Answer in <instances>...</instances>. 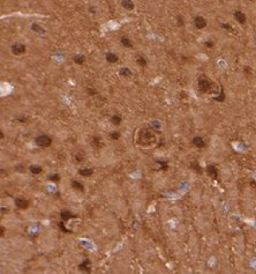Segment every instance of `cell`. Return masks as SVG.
<instances>
[{
	"label": "cell",
	"instance_id": "484cf974",
	"mask_svg": "<svg viewBox=\"0 0 256 274\" xmlns=\"http://www.w3.org/2000/svg\"><path fill=\"white\" fill-rule=\"evenodd\" d=\"M157 163L160 164V169H163V170H167L168 169L167 162H165V161H157Z\"/></svg>",
	"mask_w": 256,
	"mask_h": 274
},
{
	"label": "cell",
	"instance_id": "8fae6325",
	"mask_svg": "<svg viewBox=\"0 0 256 274\" xmlns=\"http://www.w3.org/2000/svg\"><path fill=\"white\" fill-rule=\"evenodd\" d=\"M60 218H61L63 221H68V220H71V219L76 218V215H74V214L71 213L69 211H62V212L60 213Z\"/></svg>",
	"mask_w": 256,
	"mask_h": 274
},
{
	"label": "cell",
	"instance_id": "7402d4cb",
	"mask_svg": "<svg viewBox=\"0 0 256 274\" xmlns=\"http://www.w3.org/2000/svg\"><path fill=\"white\" fill-rule=\"evenodd\" d=\"M121 44L124 45L125 48H128V49H132L133 48V43L131 42V39H128L127 37H122L121 38Z\"/></svg>",
	"mask_w": 256,
	"mask_h": 274
},
{
	"label": "cell",
	"instance_id": "30bf717a",
	"mask_svg": "<svg viewBox=\"0 0 256 274\" xmlns=\"http://www.w3.org/2000/svg\"><path fill=\"white\" fill-rule=\"evenodd\" d=\"M193 145L197 148H203V147H205V141L201 137H195V138H193Z\"/></svg>",
	"mask_w": 256,
	"mask_h": 274
},
{
	"label": "cell",
	"instance_id": "277c9868",
	"mask_svg": "<svg viewBox=\"0 0 256 274\" xmlns=\"http://www.w3.org/2000/svg\"><path fill=\"white\" fill-rule=\"evenodd\" d=\"M12 52L14 53L15 56H20L22 53L26 52V45L21 44V43H16L12 46Z\"/></svg>",
	"mask_w": 256,
	"mask_h": 274
},
{
	"label": "cell",
	"instance_id": "f546056e",
	"mask_svg": "<svg viewBox=\"0 0 256 274\" xmlns=\"http://www.w3.org/2000/svg\"><path fill=\"white\" fill-rule=\"evenodd\" d=\"M58 226H59V228H60V229H61L63 232H68V230L65 228V224H63V222H59V223H58Z\"/></svg>",
	"mask_w": 256,
	"mask_h": 274
},
{
	"label": "cell",
	"instance_id": "9c48e42d",
	"mask_svg": "<svg viewBox=\"0 0 256 274\" xmlns=\"http://www.w3.org/2000/svg\"><path fill=\"white\" fill-rule=\"evenodd\" d=\"M90 264H91V261H90L89 259H86L84 261H82V263L79 265V268L81 271H83V272H88V273H90V272H91Z\"/></svg>",
	"mask_w": 256,
	"mask_h": 274
},
{
	"label": "cell",
	"instance_id": "83f0119b",
	"mask_svg": "<svg viewBox=\"0 0 256 274\" xmlns=\"http://www.w3.org/2000/svg\"><path fill=\"white\" fill-rule=\"evenodd\" d=\"M110 137H111V139H112V140H118V139L120 138V133L115 132L114 131V132L111 133V135H110Z\"/></svg>",
	"mask_w": 256,
	"mask_h": 274
},
{
	"label": "cell",
	"instance_id": "7c38bea8",
	"mask_svg": "<svg viewBox=\"0 0 256 274\" xmlns=\"http://www.w3.org/2000/svg\"><path fill=\"white\" fill-rule=\"evenodd\" d=\"M118 60H119V58H118V56L114 54V53L108 52L106 54V62H110V64H115V62H118Z\"/></svg>",
	"mask_w": 256,
	"mask_h": 274
},
{
	"label": "cell",
	"instance_id": "d4e9b609",
	"mask_svg": "<svg viewBox=\"0 0 256 274\" xmlns=\"http://www.w3.org/2000/svg\"><path fill=\"white\" fill-rule=\"evenodd\" d=\"M190 167L194 169L195 171H197V172H202V170H201V167H200V164H198L197 162H193V163L190 164Z\"/></svg>",
	"mask_w": 256,
	"mask_h": 274
},
{
	"label": "cell",
	"instance_id": "ba28073f",
	"mask_svg": "<svg viewBox=\"0 0 256 274\" xmlns=\"http://www.w3.org/2000/svg\"><path fill=\"white\" fill-rule=\"evenodd\" d=\"M207 172H208V175L211 177V178H213V179H217V178H218V169L216 168L215 166H208Z\"/></svg>",
	"mask_w": 256,
	"mask_h": 274
},
{
	"label": "cell",
	"instance_id": "6da1fadb",
	"mask_svg": "<svg viewBox=\"0 0 256 274\" xmlns=\"http://www.w3.org/2000/svg\"><path fill=\"white\" fill-rule=\"evenodd\" d=\"M36 145L41 148H46V147H50L51 143H52V139L46 135V134H42V135H38L35 139Z\"/></svg>",
	"mask_w": 256,
	"mask_h": 274
},
{
	"label": "cell",
	"instance_id": "9a60e30c",
	"mask_svg": "<svg viewBox=\"0 0 256 274\" xmlns=\"http://www.w3.org/2000/svg\"><path fill=\"white\" fill-rule=\"evenodd\" d=\"M31 30L35 31V33H38V34H44L45 33L44 28L41 27L39 25H37V23H32L31 25Z\"/></svg>",
	"mask_w": 256,
	"mask_h": 274
},
{
	"label": "cell",
	"instance_id": "5bb4252c",
	"mask_svg": "<svg viewBox=\"0 0 256 274\" xmlns=\"http://www.w3.org/2000/svg\"><path fill=\"white\" fill-rule=\"evenodd\" d=\"M72 187H73L74 190H76V191H81V192L84 191V186H83V184L80 183V182H77V180H73V182H72Z\"/></svg>",
	"mask_w": 256,
	"mask_h": 274
},
{
	"label": "cell",
	"instance_id": "2e32d148",
	"mask_svg": "<svg viewBox=\"0 0 256 274\" xmlns=\"http://www.w3.org/2000/svg\"><path fill=\"white\" fill-rule=\"evenodd\" d=\"M119 74H120L121 76H125V78H131V76H132V71H131L128 67H124V68L120 70Z\"/></svg>",
	"mask_w": 256,
	"mask_h": 274
},
{
	"label": "cell",
	"instance_id": "e575fe53",
	"mask_svg": "<svg viewBox=\"0 0 256 274\" xmlns=\"http://www.w3.org/2000/svg\"><path fill=\"white\" fill-rule=\"evenodd\" d=\"M0 137H1V139H4V133L0 132Z\"/></svg>",
	"mask_w": 256,
	"mask_h": 274
},
{
	"label": "cell",
	"instance_id": "7a4b0ae2",
	"mask_svg": "<svg viewBox=\"0 0 256 274\" xmlns=\"http://www.w3.org/2000/svg\"><path fill=\"white\" fill-rule=\"evenodd\" d=\"M212 88V82L207 78H201L198 80V89L202 93H208Z\"/></svg>",
	"mask_w": 256,
	"mask_h": 274
},
{
	"label": "cell",
	"instance_id": "8992f818",
	"mask_svg": "<svg viewBox=\"0 0 256 274\" xmlns=\"http://www.w3.org/2000/svg\"><path fill=\"white\" fill-rule=\"evenodd\" d=\"M194 25L197 29H204L207 27V21L202 16H196L194 19Z\"/></svg>",
	"mask_w": 256,
	"mask_h": 274
},
{
	"label": "cell",
	"instance_id": "3957f363",
	"mask_svg": "<svg viewBox=\"0 0 256 274\" xmlns=\"http://www.w3.org/2000/svg\"><path fill=\"white\" fill-rule=\"evenodd\" d=\"M155 140V137L152 135V133L144 130V131H141L140 133V137H139V141L143 142V143H150Z\"/></svg>",
	"mask_w": 256,
	"mask_h": 274
},
{
	"label": "cell",
	"instance_id": "4dcf8cb0",
	"mask_svg": "<svg viewBox=\"0 0 256 274\" xmlns=\"http://www.w3.org/2000/svg\"><path fill=\"white\" fill-rule=\"evenodd\" d=\"M178 25L180 27L184 26V19H182V16H178Z\"/></svg>",
	"mask_w": 256,
	"mask_h": 274
},
{
	"label": "cell",
	"instance_id": "d6a6232c",
	"mask_svg": "<svg viewBox=\"0 0 256 274\" xmlns=\"http://www.w3.org/2000/svg\"><path fill=\"white\" fill-rule=\"evenodd\" d=\"M88 93L90 94V95H97V91H96V90H94V89H91V88L88 89Z\"/></svg>",
	"mask_w": 256,
	"mask_h": 274
},
{
	"label": "cell",
	"instance_id": "5b68a950",
	"mask_svg": "<svg viewBox=\"0 0 256 274\" xmlns=\"http://www.w3.org/2000/svg\"><path fill=\"white\" fill-rule=\"evenodd\" d=\"M15 206L20 209H27L29 207V201L24 198H15Z\"/></svg>",
	"mask_w": 256,
	"mask_h": 274
},
{
	"label": "cell",
	"instance_id": "e0dca14e",
	"mask_svg": "<svg viewBox=\"0 0 256 274\" xmlns=\"http://www.w3.org/2000/svg\"><path fill=\"white\" fill-rule=\"evenodd\" d=\"M122 7L128 10H133L134 9V2L132 0H122Z\"/></svg>",
	"mask_w": 256,
	"mask_h": 274
},
{
	"label": "cell",
	"instance_id": "44dd1931",
	"mask_svg": "<svg viewBox=\"0 0 256 274\" xmlns=\"http://www.w3.org/2000/svg\"><path fill=\"white\" fill-rule=\"evenodd\" d=\"M121 122H122V119H121V117L119 115H114L111 117V123L113 125H120Z\"/></svg>",
	"mask_w": 256,
	"mask_h": 274
},
{
	"label": "cell",
	"instance_id": "1f68e13d",
	"mask_svg": "<svg viewBox=\"0 0 256 274\" xmlns=\"http://www.w3.org/2000/svg\"><path fill=\"white\" fill-rule=\"evenodd\" d=\"M204 45H205L207 48H212L215 44H213V42H211V41H208V42H205V43H204Z\"/></svg>",
	"mask_w": 256,
	"mask_h": 274
},
{
	"label": "cell",
	"instance_id": "ffe728a7",
	"mask_svg": "<svg viewBox=\"0 0 256 274\" xmlns=\"http://www.w3.org/2000/svg\"><path fill=\"white\" fill-rule=\"evenodd\" d=\"M136 64H137L140 67H145V66H147V59H145L144 57H142V56H139V57L136 58Z\"/></svg>",
	"mask_w": 256,
	"mask_h": 274
},
{
	"label": "cell",
	"instance_id": "ac0fdd59",
	"mask_svg": "<svg viewBox=\"0 0 256 274\" xmlns=\"http://www.w3.org/2000/svg\"><path fill=\"white\" fill-rule=\"evenodd\" d=\"M73 59H74V62L77 64V65H82L83 62H86V57L82 56V54H76V56H74Z\"/></svg>",
	"mask_w": 256,
	"mask_h": 274
},
{
	"label": "cell",
	"instance_id": "52a82bcc",
	"mask_svg": "<svg viewBox=\"0 0 256 274\" xmlns=\"http://www.w3.org/2000/svg\"><path fill=\"white\" fill-rule=\"evenodd\" d=\"M234 19H235V21H238L240 25H245L246 23V15L241 12V10H235L234 12Z\"/></svg>",
	"mask_w": 256,
	"mask_h": 274
},
{
	"label": "cell",
	"instance_id": "cb8c5ba5",
	"mask_svg": "<svg viewBox=\"0 0 256 274\" xmlns=\"http://www.w3.org/2000/svg\"><path fill=\"white\" fill-rule=\"evenodd\" d=\"M49 180H51V182H59V180H60V176H59L58 174L50 175V176H49Z\"/></svg>",
	"mask_w": 256,
	"mask_h": 274
},
{
	"label": "cell",
	"instance_id": "4316f807",
	"mask_svg": "<svg viewBox=\"0 0 256 274\" xmlns=\"http://www.w3.org/2000/svg\"><path fill=\"white\" fill-rule=\"evenodd\" d=\"M215 100H216L217 102H223V101L225 100V94H224V90H223V88H221V95H219V96H217V97H215Z\"/></svg>",
	"mask_w": 256,
	"mask_h": 274
},
{
	"label": "cell",
	"instance_id": "836d02e7",
	"mask_svg": "<svg viewBox=\"0 0 256 274\" xmlns=\"http://www.w3.org/2000/svg\"><path fill=\"white\" fill-rule=\"evenodd\" d=\"M27 120V118H24V117H21V118H18V122H21V123H24Z\"/></svg>",
	"mask_w": 256,
	"mask_h": 274
},
{
	"label": "cell",
	"instance_id": "d6986e66",
	"mask_svg": "<svg viewBox=\"0 0 256 274\" xmlns=\"http://www.w3.org/2000/svg\"><path fill=\"white\" fill-rule=\"evenodd\" d=\"M29 170H30V172H31V174H34V175H38V174H41V172L43 171V168H42L41 166H31V167L29 168Z\"/></svg>",
	"mask_w": 256,
	"mask_h": 274
},
{
	"label": "cell",
	"instance_id": "4fadbf2b",
	"mask_svg": "<svg viewBox=\"0 0 256 274\" xmlns=\"http://www.w3.org/2000/svg\"><path fill=\"white\" fill-rule=\"evenodd\" d=\"M94 174V170L91 168H83V169H80L79 170V175L83 177H89L91 176Z\"/></svg>",
	"mask_w": 256,
	"mask_h": 274
},
{
	"label": "cell",
	"instance_id": "f1b7e54d",
	"mask_svg": "<svg viewBox=\"0 0 256 274\" xmlns=\"http://www.w3.org/2000/svg\"><path fill=\"white\" fill-rule=\"evenodd\" d=\"M221 26L223 29H226V30H229V31H232V30H233V28H232L229 23H221Z\"/></svg>",
	"mask_w": 256,
	"mask_h": 274
},
{
	"label": "cell",
	"instance_id": "603a6c76",
	"mask_svg": "<svg viewBox=\"0 0 256 274\" xmlns=\"http://www.w3.org/2000/svg\"><path fill=\"white\" fill-rule=\"evenodd\" d=\"M102 145H103V143L100 142V139H99V138H94V139H92V146H94L95 148H99Z\"/></svg>",
	"mask_w": 256,
	"mask_h": 274
}]
</instances>
